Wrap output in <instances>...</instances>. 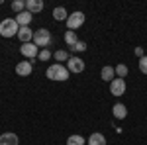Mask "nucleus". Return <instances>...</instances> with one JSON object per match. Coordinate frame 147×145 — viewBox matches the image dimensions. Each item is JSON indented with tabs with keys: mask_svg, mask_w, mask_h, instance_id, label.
<instances>
[{
	"mask_svg": "<svg viewBox=\"0 0 147 145\" xmlns=\"http://www.w3.org/2000/svg\"><path fill=\"white\" fill-rule=\"evenodd\" d=\"M45 77L49 80H69V69L63 65V63H53L51 67H47Z\"/></svg>",
	"mask_w": 147,
	"mask_h": 145,
	"instance_id": "obj_1",
	"label": "nucleus"
},
{
	"mask_svg": "<svg viewBox=\"0 0 147 145\" xmlns=\"http://www.w3.org/2000/svg\"><path fill=\"white\" fill-rule=\"evenodd\" d=\"M34 43L37 45V49H39V47H41V49H49V47L53 45V35H51L49 30L39 28V30L34 32Z\"/></svg>",
	"mask_w": 147,
	"mask_h": 145,
	"instance_id": "obj_2",
	"label": "nucleus"
},
{
	"mask_svg": "<svg viewBox=\"0 0 147 145\" xmlns=\"http://www.w3.org/2000/svg\"><path fill=\"white\" fill-rule=\"evenodd\" d=\"M18 32H20V26H18V22L14 18H8V20L0 22V35L2 37H14V35H18Z\"/></svg>",
	"mask_w": 147,
	"mask_h": 145,
	"instance_id": "obj_3",
	"label": "nucleus"
},
{
	"mask_svg": "<svg viewBox=\"0 0 147 145\" xmlns=\"http://www.w3.org/2000/svg\"><path fill=\"white\" fill-rule=\"evenodd\" d=\"M84 20H86V16H84V12H80V10L69 14V18H67V30H71V32L79 30L80 26L84 24Z\"/></svg>",
	"mask_w": 147,
	"mask_h": 145,
	"instance_id": "obj_4",
	"label": "nucleus"
},
{
	"mask_svg": "<svg viewBox=\"0 0 147 145\" xmlns=\"http://www.w3.org/2000/svg\"><path fill=\"white\" fill-rule=\"evenodd\" d=\"M20 53H22V55L26 57L28 61H34L35 57L39 55V53H37V45H35L34 41H32V43H22V47H20Z\"/></svg>",
	"mask_w": 147,
	"mask_h": 145,
	"instance_id": "obj_5",
	"label": "nucleus"
},
{
	"mask_svg": "<svg viewBox=\"0 0 147 145\" xmlns=\"http://www.w3.org/2000/svg\"><path fill=\"white\" fill-rule=\"evenodd\" d=\"M69 65V73H75V75H79V73H82L84 71V61L80 59V57H69V61H67Z\"/></svg>",
	"mask_w": 147,
	"mask_h": 145,
	"instance_id": "obj_6",
	"label": "nucleus"
},
{
	"mask_svg": "<svg viewBox=\"0 0 147 145\" xmlns=\"http://www.w3.org/2000/svg\"><path fill=\"white\" fill-rule=\"evenodd\" d=\"M110 92H112L114 96H124L125 92V80L124 78H114L112 82H110Z\"/></svg>",
	"mask_w": 147,
	"mask_h": 145,
	"instance_id": "obj_7",
	"label": "nucleus"
},
{
	"mask_svg": "<svg viewBox=\"0 0 147 145\" xmlns=\"http://www.w3.org/2000/svg\"><path fill=\"white\" fill-rule=\"evenodd\" d=\"M32 71H34V61H22V63L16 65V73L20 77H30Z\"/></svg>",
	"mask_w": 147,
	"mask_h": 145,
	"instance_id": "obj_8",
	"label": "nucleus"
},
{
	"mask_svg": "<svg viewBox=\"0 0 147 145\" xmlns=\"http://www.w3.org/2000/svg\"><path fill=\"white\" fill-rule=\"evenodd\" d=\"M26 10L30 14H39L43 10V0H26Z\"/></svg>",
	"mask_w": 147,
	"mask_h": 145,
	"instance_id": "obj_9",
	"label": "nucleus"
},
{
	"mask_svg": "<svg viewBox=\"0 0 147 145\" xmlns=\"http://www.w3.org/2000/svg\"><path fill=\"white\" fill-rule=\"evenodd\" d=\"M14 20L18 22V26H20V28H28V26L32 24V20H34V14H30V12L26 10V12H22V14H18Z\"/></svg>",
	"mask_w": 147,
	"mask_h": 145,
	"instance_id": "obj_10",
	"label": "nucleus"
},
{
	"mask_svg": "<svg viewBox=\"0 0 147 145\" xmlns=\"http://www.w3.org/2000/svg\"><path fill=\"white\" fill-rule=\"evenodd\" d=\"M112 114L116 120H125V116H127V108H125V104H122V102H116L112 108Z\"/></svg>",
	"mask_w": 147,
	"mask_h": 145,
	"instance_id": "obj_11",
	"label": "nucleus"
},
{
	"mask_svg": "<svg viewBox=\"0 0 147 145\" xmlns=\"http://www.w3.org/2000/svg\"><path fill=\"white\" fill-rule=\"evenodd\" d=\"M18 37H20L22 43H32V41H34V30H30V26H28V28H20Z\"/></svg>",
	"mask_w": 147,
	"mask_h": 145,
	"instance_id": "obj_12",
	"label": "nucleus"
},
{
	"mask_svg": "<svg viewBox=\"0 0 147 145\" xmlns=\"http://www.w3.org/2000/svg\"><path fill=\"white\" fill-rule=\"evenodd\" d=\"M100 78H102V80H106V82H112L114 78H116V69L110 67V65L102 67V71H100Z\"/></svg>",
	"mask_w": 147,
	"mask_h": 145,
	"instance_id": "obj_13",
	"label": "nucleus"
},
{
	"mask_svg": "<svg viewBox=\"0 0 147 145\" xmlns=\"http://www.w3.org/2000/svg\"><path fill=\"white\" fill-rule=\"evenodd\" d=\"M0 145H18V135L6 132V134L0 135Z\"/></svg>",
	"mask_w": 147,
	"mask_h": 145,
	"instance_id": "obj_14",
	"label": "nucleus"
},
{
	"mask_svg": "<svg viewBox=\"0 0 147 145\" xmlns=\"http://www.w3.org/2000/svg\"><path fill=\"white\" fill-rule=\"evenodd\" d=\"M53 18H55L57 22H67L69 14H67V10H65L63 6H57V8H53Z\"/></svg>",
	"mask_w": 147,
	"mask_h": 145,
	"instance_id": "obj_15",
	"label": "nucleus"
},
{
	"mask_svg": "<svg viewBox=\"0 0 147 145\" xmlns=\"http://www.w3.org/2000/svg\"><path fill=\"white\" fill-rule=\"evenodd\" d=\"M86 143H88V145H106V137L96 132V134H92L90 137H88V141H86Z\"/></svg>",
	"mask_w": 147,
	"mask_h": 145,
	"instance_id": "obj_16",
	"label": "nucleus"
},
{
	"mask_svg": "<svg viewBox=\"0 0 147 145\" xmlns=\"http://www.w3.org/2000/svg\"><path fill=\"white\" fill-rule=\"evenodd\" d=\"M79 41V37H77V32H71V30H67L65 32V43L69 45V47H73V45Z\"/></svg>",
	"mask_w": 147,
	"mask_h": 145,
	"instance_id": "obj_17",
	"label": "nucleus"
},
{
	"mask_svg": "<svg viewBox=\"0 0 147 145\" xmlns=\"http://www.w3.org/2000/svg\"><path fill=\"white\" fill-rule=\"evenodd\" d=\"M12 10L16 12V14L26 12V0H14V2H12Z\"/></svg>",
	"mask_w": 147,
	"mask_h": 145,
	"instance_id": "obj_18",
	"label": "nucleus"
},
{
	"mask_svg": "<svg viewBox=\"0 0 147 145\" xmlns=\"http://www.w3.org/2000/svg\"><path fill=\"white\" fill-rule=\"evenodd\" d=\"M67 145H84V137L82 135H69V139H67Z\"/></svg>",
	"mask_w": 147,
	"mask_h": 145,
	"instance_id": "obj_19",
	"label": "nucleus"
},
{
	"mask_svg": "<svg viewBox=\"0 0 147 145\" xmlns=\"http://www.w3.org/2000/svg\"><path fill=\"white\" fill-rule=\"evenodd\" d=\"M53 57H55V61H59V63H65V61H69V53L65 51V49H59V51H55V53H53Z\"/></svg>",
	"mask_w": 147,
	"mask_h": 145,
	"instance_id": "obj_20",
	"label": "nucleus"
},
{
	"mask_svg": "<svg viewBox=\"0 0 147 145\" xmlns=\"http://www.w3.org/2000/svg\"><path fill=\"white\" fill-rule=\"evenodd\" d=\"M116 77L125 78L127 77V67H125V65H116Z\"/></svg>",
	"mask_w": 147,
	"mask_h": 145,
	"instance_id": "obj_21",
	"label": "nucleus"
},
{
	"mask_svg": "<svg viewBox=\"0 0 147 145\" xmlns=\"http://www.w3.org/2000/svg\"><path fill=\"white\" fill-rule=\"evenodd\" d=\"M71 49H73L75 53H82V51L86 49V43H84V41H77V43H75L73 47H71Z\"/></svg>",
	"mask_w": 147,
	"mask_h": 145,
	"instance_id": "obj_22",
	"label": "nucleus"
},
{
	"mask_svg": "<svg viewBox=\"0 0 147 145\" xmlns=\"http://www.w3.org/2000/svg\"><path fill=\"white\" fill-rule=\"evenodd\" d=\"M37 59H39V61H49V59H51V51H49V49H41L39 55H37Z\"/></svg>",
	"mask_w": 147,
	"mask_h": 145,
	"instance_id": "obj_23",
	"label": "nucleus"
},
{
	"mask_svg": "<svg viewBox=\"0 0 147 145\" xmlns=\"http://www.w3.org/2000/svg\"><path fill=\"white\" fill-rule=\"evenodd\" d=\"M139 71H141L143 75H147V55L139 59Z\"/></svg>",
	"mask_w": 147,
	"mask_h": 145,
	"instance_id": "obj_24",
	"label": "nucleus"
},
{
	"mask_svg": "<svg viewBox=\"0 0 147 145\" xmlns=\"http://www.w3.org/2000/svg\"><path fill=\"white\" fill-rule=\"evenodd\" d=\"M136 55L141 59V57H145V51H143V47H136Z\"/></svg>",
	"mask_w": 147,
	"mask_h": 145,
	"instance_id": "obj_25",
	"label": "nucleus"
},
{
	"mask_svg": "<svg viewBox=\"0 0 147 145\" xmlns=\"http://www.w3.org/2000/svg\"><path fill=\"white\" fill-rule=\"evenodd\" d=\"M0 4H2V0H0Z\"/></svg>",
	"mask_w": 147,
	"mask_h": 145,
	"instance_id": "obj_26",
	"label": "nucleus"
}]
</instances>
